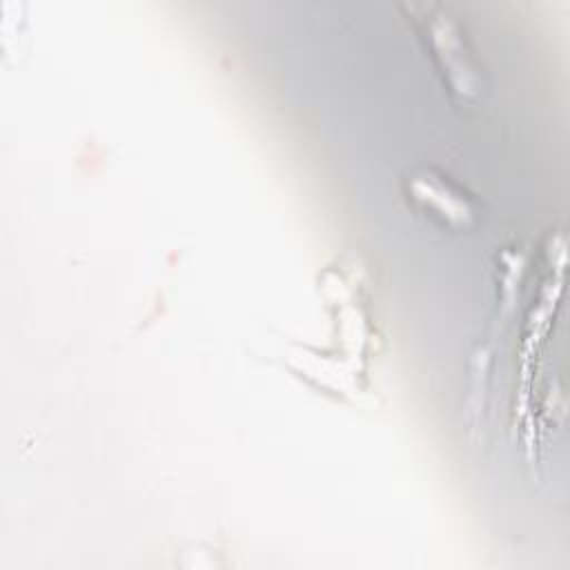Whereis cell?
I'll list each match as a JSON object with an SVG mask.
<instances>
[{
    "label": "cell",
    "instance_id": "6da1fadb",
    "mask_svg": "<svg viewBox=\"0 0 570 570\" xmlns=\"http://www.w3.org/2000/svg\"><path fill=\"white\" fill-rule=\"evenodd\" d=\"M403 9L410 13L450 96L463 105L476 102L483 80L456 18L434 2H412Z\"/></svg>",
    "mask_w": 570,
    "mask_h": 570
},
{
    "label": "cell",
    "instance_id": "7a4b0ae2",
    "mask_svg": "<svg viewBox=\"0 0 570 570\" xmlns=\"http://www.w3.org/2000/svg\"><path fill=\"white\" fill-rule=\"evenodd\" d=\"M405 194L416 209L450 229H468L476 220L472 200L432 171L412 174L405 180Z\"/></svg>",
    "mask_w": 570,
    "mask_h": 570
}]
</instances>
